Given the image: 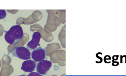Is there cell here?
I'll use <instances>...</instances> for the list:
<instances>
[{"label": "cell", "mask_w": 126, "mask_h": 76, "mask_svg": "<svg viewBox=\"0 0 126 76\" xmlns=\"http://www.w3.org/2000/svg\"><path fill=\"white\" fill-rule=\"evenodd\" d=\"M23 35L22 27L19 25H16L12 26L9 31L6 32L4 38L6 42L13 45L20 40Z\"/></svg>", "instance_id": "1"}, {"label": "cell", "mask_w": 126, "mask_h": 76, "mask_svg": "<svg viewBox=\"0 0 126 76\" xmlns=\"http://www.w3.org/2000/svg\"><path fill=\"white\" fill-rule=\"evenodd\" d=\"M12 54L15 57L22 60L30 59L31 55L30 50L24 47L15 48L12 51Z\"/></svg>", "instance_id": "2"}, {"label": "cell", "mask_w": 126, "mask_h": 76, "mask_svg": "<svg viewBox=\"0 0 126 76\" xmlns=\"http://www.w3.org/2000/svg\"><path fill=\"white\" fill-rule=\"evenodd\" d=\"M52 63L48 60H43L39 62L37 65L36 70L38 73L42 75H46L52 67Z\"/></svg>", "instance_id": "3"}, {"label": "cell", "mask_w": 126, "mask_h": 76, "mask_svg": "<svg viewBox=\"0 0 126 76\" xmlns=\"http://www.w3.org/2000/svg\"><path fill=\"white\" fill-rule=\"evenodd\" d=\"M45 57L46 51L41 47L34 50L32 53V58L35 62H41L44 60Z\"/></svg>", "instance_id": "4"}, {"label": "cell", "mask_w": 126, "mask_h": 76, "mask_svg": "<svg viewBox=\"0 0 126 76\" xmlns=\"http://www.w3.org/2000/svg\"><path fill=\"white\" fill-rule=\"evenodd\" d=\"M41 39V35L38 32H35L33 34L32 39L27 45V48L29 50L36 49L37 47L39 45V42Z\"/></svg>", "instance_id": "5"}, {"label": "cell", "mask_w": 126, "mask_h": 76, "mask_svg": "<svg viewBox=\"0 0 126 76\" xmlns=\"http://www.w3.org/2000/svg\"><path fill=\"white\" fill-rule=\"evenodd\" d=\"M36 68V62L31 60H27L23 62L22 65L21 69L27 73H32Z\"/></svg>", "instance_id": "6"}, {"label": "cell", "mask_w": 126, "mask_h": 76, "mask_svg": "<svg viewBox=\"0 0 126 76\" xmlns=\"http://www.w3.org/2000/svg\"><path fill=\"white\" fill-rule=\"evenodd\" d=\"M6 16V11L4 10H0V20L4 19Z\"/></svg>", "instance_id": "7"}, {"label": "cell", "mask_w": 126, "mask_h": 76, "mask_svg": "<svg viewBox=\"0 0 126 76\" xmlns=\"http://www.w3.org/2000/svg\"><path fill=\"white\" fill-rule=\"evenodd\" d=\"M42 76V75H41L40 74H39L38 73H31L28 76Z\"/></svg>", "instance_id": "8"}, {"label": "cell", "mask_w": 126, "mask_h": 76, "mask_svg": "<svg viewBox=\"0 0 126 76\" xmlns=\"http://www.w3.org/2000/svg\"><path fill=\"white\" fill-rule=\"evenodd\" d=\"M110 59H111V57H110L109 55H106L105 58H104V61H105V63H107V60H109L110 61Z\"/></svg>", "instance_id": "9"}, {"label": "cell", "mask_w": 126, "mask_h": 76, "mask_svg": "<svg viewBox=\"0 0 126 76\" xmlns=\"http://www.w3.org/2000/svg\"><path fill=\"white\" fill-rule=\"evenodd\" d=\"M118 57H119V55H113L112 57V61H117L118 59Z\"/></svg>", "instance_id": "10"}, {"label": "cell", "mask_w": 126, "mask_h": 76, "mask_svg": "<svg viewBox=\"0 0 126 76\" xmlns=\"http://www.w3.org/2000/svg\"><path fill=\"white\" fill-rule=\"evenodd\" d=\"M112 66H117L119 65V62H117V61H112Z\"/></svg>", "instance_id": "11"}, {"label": "cell", "mask_w": 126, "mask_h": 76, "mask_svg": "<svg viewBox=\"0 0 126 76\" xmlns=\"http://www.w3.org/2000/svg\"><path fill=\"white\" fill-rule=\"evenodd\" d=\"M96 57H97L98 58H99V59L100 60V61L99 62H97V61H96V62H97V63H100L101 62H102V58H101V57H99V56H98V53L96 54Z\"/></svg>", "instance_id": "12"}, {"label": "cell", "mask_w": 126, "mask_h": 76, "mask_svg": "<svg viewBox=\"0 0 126 76\" xmlns=\"http://www.w3.org/2000/svg\"><path fill=\"white\" fill-rule=\"evenodd\" d=\"M120 63H123V56L120 55Z\"/></svg>", "instance_id": "13"}, {"label": "cell", "mask_w": 126, "mask_h": 76, "mask_svg": "<svg viewBox=\"0 0 126 76\" xmlns=\"http://www.w3.org/2000/svg\"><path fill=\"white\" fill-rule=\"evenodd\" d=\"M123 57H125V58H126V59H125V63H126V55H123Z\"/></svg>", "instance_id": "14"}, {"label": "cell", "mask_w": 126, "mask_h": 76, "mask_svg": "<svg viewBox=\"0 0 126 76\" xmlns=\"http://www.w3.org/2000/svg\"><path fill=\"white\" fill-rule=\"evenodd\" d=\"M26 76L25 75H21V76Z\"/></svg>", "instance_id": "15"}]
</instances>
